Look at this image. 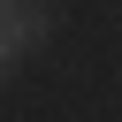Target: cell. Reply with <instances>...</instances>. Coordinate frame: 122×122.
<instances>
[{"label":"cell","instance_id":"2","mask_svg":"<svg viewBox=\"0 0 122 122\" xmlns=\"http://www.w3.org/2000/svg\"><path fill=\"white\" fill-rule=\"evenodd\" d=\"M15 61H23V46H15V30H8V23H0V84H8V76H15Z\"/></svg>","mask_w":122,"mask_h":122},{"label":"cell","instance_id":"1","mask_svg":"<svg viewBox=\"0 0 122 122\" xmlns=\"http://www.w3.org/2000/svg\"><path fill=\"white\" fill-rule=\"evenodd\" d=\"M0 23L15 30L23 53H38V46L53 38V8H46V0H0Z\"/></svg>","mask_w":122,"mask_h":122}]
</instances>
